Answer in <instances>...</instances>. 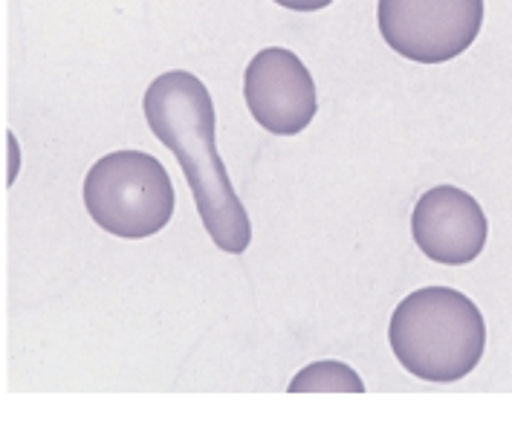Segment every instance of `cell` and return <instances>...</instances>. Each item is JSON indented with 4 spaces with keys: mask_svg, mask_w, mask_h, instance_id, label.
<instances>
[{
    "mask_svg": "<svg viewBox=\"0 0 512 448\" xmlns=\"http://www.w3.org/2000/svg\"><path fill=\"white\" fill-rule=\"evenodd\" d=\"M84 206L116 238H151L174 214V185L157 157L145 151H113L87 171Z\"/></svg>",
    "mask_w": 512,
    "mask_h": 448,
    "instance_id": "obj_3",
    "label": "cell"
},
{
    "mask_svg": "<svg viewBox=\"0 0 512 448\" xmlns=\"http://www.w3.org/2000/svg\"><path fill=\"white\" fill-rule=\"evenodd\" d=\"M243 99L252 119L275 136H296L319 110L316 81L293 50L267 47L243 73Z\"/></svg>",
    "mask_w": 512,
    "mask_h": 448,
    "instance_id": "obj_5",
    "label": "cell"
},
{
    "mask_svg": "<svg viewBox=\"0 0 512 448\" xmlns=\"http://www.w3.org/2000/svg\"><path fill=\"white\" fill-rule=\"evenodd\" d=\"M391 350L426 382H458L478 368L486 324L478 304L452 287H423L397 304L388 327Z\"/></svg>",
    "mask_w": 512,
    "mask_h": 448,
    "instance_id": "obj_2",
    "label": "cell"
},
{
    "mask_svg": "<svg viewBox=\"0 0 512 448\" xmlns=\"http://www.w3.org/2000/svg\"><path fill=\"white\" fill-rule=\"evenodd\" d=\"M142 110L151 133L180 162L200 220L217 249L229 255L246 252L252 223L217 154L215 102L209 87L189 70H168L148 84Z\"/></svg>",
    "mask_w": 512,
    "mask_h": 448,
    "instance_id": "obj_1",
    "label": "cell"
},
{
    "mask_svg": "<svg viewBox=\"0 0 512 448\" xmlns=\"http://www.w3.org/2000/svg\"><path fill=\"white\" fill-rule=\"evenodd\" d=\"M385 44L417 64H446L463 55L484 24V0H377Z\"/></svg>",
    "mask_w": 512,
    "mask_h": 448,
    "instance_id": "obj_4",
    "label": "cell"
},
{
    "mask_svg": "<svg viewBox=\"0 0 512 448\" xmlns=\"http://www.w3.org/2000/svg\"><path fill=\"white\" fill-rule=\"evenodd\" d=\"M411 235L434 264L463 266L484 252L489 223L472 194L458 185H437L417 200Z\"/></svg>",
    "mask_w": 512,
    "mask_h": 448,
    "instance_id": "obj_6",
    "label": "cell"
},
{
    "mask_svg": "<svg viewBox=\"0 0 512 448\" xmlns=\"http://www.w3.org/2000/svg\"><path fill=\"white\" fill-rule=\"evenodd\" d=\"M284 9H293V12H319L324 6H330L333 0H272Z\"/></svg>",
    "mask_w": 512,
    "mask_h": 448,
    "instance_id": "obj_7",
    "label": "cell"
}]
</instances>
